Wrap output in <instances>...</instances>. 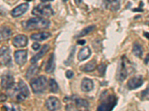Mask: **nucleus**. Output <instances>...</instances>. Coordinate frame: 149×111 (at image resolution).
Wrapping results in <instances>:
<instances>
[{
    "label": "nucleus",
    "mask_w": 149,
    "mask_h": 111,
    "mask_svg": "<svg viewBox=\"0 0 149 111\" xmlns=\"http://www.w3.org/2000/svg\"><path fill=\"white\" fill-rule=\"evenodd\" d=\"M50 22L44 18L36 17L30 18L29 20L22 22V26L26 30H41V29L49 28Z\"/></svg>",
    "instance_id": "1"
},
{
    "label": "nucleus",
    "mask_w": 149,
    "mask_h": 111,
    "mask_svg": "<svg viewBox=\"0 0 149 111\" xmlns=\"http://www.w3.org/2000/svg\"><path fill=\"white\" fill-rule=\"evenodd\" d=\"M104 96H102L101 103L98 107V111H112L117 102V99L112 94H107V92H104Z\"/></svg>",
    "instance_id": "2"
},
{
    "label": "nucleus",
    "mask_w": 149,
    "mask_h": 111,
    "mask_svg": "<svg viewBox=\"0 0 149 111\" xmlns=\"http://www.w3.org/2000/svg\"><path fill=\"white\" fill-rule=\"evenodd\" d=\"M131 71H132V67H131L130 61L127 59L125 56H123L119 64L117 78L119 81H124L130 74V72Z\"/></svg>",
    "instance_id": "3"
},
{
    "label": "nucleus",
    "mask_w": 149,
    "mask_h": 111,
    "mask_svg": "<svg viewBox=\"0 0 149 111\" xmlns=\"http://www.w3.org/2000/svg\"><path fill=\"white\" fill-rule=\"evenodd\" d=\"M33 15L38 17H49L53 14V10L52 8L50 5H46V4H42V5H37V7L34 8L31 11Z\"/></svg>",
    "instance_id": "4"
},
{
    "label": "nucleus",
    "mask_w": 149,
    "mask_h": 111,
    "mask_svg": "<svg viewBox=\"0 0 149 111\" xmlns=\"http://www.w3.org/2000/svg\"><path fill=\"white\" fill-rule=\"evenodd\" d=\"M46 85H47V79L43 76L34 79L31 82V87L35 93H41L43 92L46 90Z\"/></svg>",
    "instance_id": "5"
},
{
    "label": "nucleus",
    "mask_w": 149,
    "mask_h": 111,
    "mask_svg": "<svg viewBox=\"0 0 149 111\" xmlns=\"http://www.w3.org/2000/svg\"><path fill=\"white\" fill-rule=\"evenodd\" d=\"M14 93H17V100L19 101H24L29 96V90L27 85L23 81H19L18 85L15 88Z\"/></svg>",
    "instance_id": "6"
},
{
    "label": "nucleus",
    "mask_w": 149,
    "mask_h": 111,
    "mask_svg": "<svg viewBox=\"0 0 149 111\" xmlns=\"http://www.w3.org/2000/svg\"><path fill=\"white\" fill-rule=\"evenodd\" d=\"M46 106L49 111H56L61 108V102L57 98L50 96L46 100Z\"/></svg>",
    "instance_id": "7"
},
{
    "label": "nucleus",
    "mask_w": 149,
    "mask_h": 111,
    "mask_svg": "<svg viewBox=\"0 0 149 111\" xmlns=\"http://www.w3.org/2000/svg\"><path fill=\"white\" fill-rule=\"evenodd\" d=\"M29 8V3H23L21 4V5H18L17 7H16L15 8L13 9L10 13L11 16L14 18H17V17H19L22 15H23L28 10Z\"/></svg>",
    "instance_id": "8"
},
{
    "label": "nucleus",
    "mask_w": 149,
    "mask_h": 111,
    "mask_svg": "<svg viewBox=\"0 0 149 111\" xmlns=\"http://www.w3.org/2000/svg\"><path fill=\"white\" fill-rule=\"evenodd\" d=\"M12 43L16 47H18V48L24 47L28 45V38L26 36L19 34L14 37L12 41Z\"/></svg>",
    "instance_id": "9"
},
{
    "label": "nucleus",
    "mask_w": 149,
    "mask_h": 111,
    "mask_svg": "<svg viewBox=\"0 0 149 111\" xmlns=\"http://www.w3.org/2000/svg\"><path fill=\"white\" fill-rule=\"evenodd\" d=\"M11 62L10 55V49L7 47H2L1 48V64L2 65H8Z\"/></svg>",
    "instance_id": "10"
},
{
    "label": "nucleus",
    "mask_w": 149,
    "mask_h": 111,
    "mask_svg": "<svg viewBox=\"0 0 149 111\" xmlns=\"http://www.w3.org/2000/svg\"><path fill=\"white\" fill-rule=\"evenodd\" d=\"M28 53L26 51H17L14 53V59L15 62L19 65L22 66L26 64L27 61Z\"/></svg>",
    "instance_id": "11"
},
{
    "label": "nucleus",
    "mask_w": 149,
    "mask_h": 111,
    "mask_svg": "<svg viewBox=\"0 0 149 111\" xmlns=\"http://www.w3.org/2000/svg\"><path fill=\"white\" fill-rule=\"evenodd\" d=\"M143 82H144V80H143L142 76H135L134 78H131L127 82V88L130 90L136 89V88L141 87Z\"/></svg>",
    "instance_id": "12"
},
{
    "label": "nucleus",
    "mask_w": 149,
    "mask_h": 111,
    "mask_svg": "<svg viewBox=\"0 0 149 111\" xmlns=\"http://www.w3.org/2000/svg\"><path fill=\"white\" fill-rule=\"evenodd\" d=\"M2 88L4 89H11L14 85V77L10 74H6L2 76Z\"/></svg>",
    "instance_id": "13"
},
{
    "label": "nucleus",
    "mask_w": 149,
    "mask_h": 111,
    "mask_svg": "<svg viewBox=\"0 0 149 111\" xmlns=\"http://www.w3.org/2000/svg\"><path fill=\"white\" fill-rule=\"evenodd\" d=\"M49 50V45H45L42 46V47L41 48L40 51H39V53H37L36 55H34L31 59V63L32 64H35L37 62L40 60L41 58L45 56V54L48 52V51Z\"/></svg>",
    "instance_id": "14"
},
{
    "label": "nucleus",
    "mask_w": 149,
    "mask_h": 111,
    "mask_svg": "<svg viewBox=\"0 0 149 111\" xmlns=\"http://www.w3.org/2000/svg\"><path fill=\"white\" fill-rule=\"evenodd\" d=\"M51 36V34L49 32H40L37 33V34H33L31 35V39L34 41H38V42H42L46 39H49Z\"/></svg>",
    "instance_id": "15"
},
{
    "label": "nucleus",
    "mask_w": 149,
    "mask_h": 111,
    "mask_svg": "<svg viewBox=\"0 0 149 111\" xmlns=\"http://www.w3.org/2000/svg\"><path fill=\"white\" fill-rule=\"evenodd\" d=\"M90 54H91V51H90V47H84L82 49H81V51H79L78 55V60L80 61H84L86 59H88L90 57Z\"/></svg>",
    "instance_id": "16"
},
{
    "label": "nucleus",
    "mask_w": 149,
    "mask_h": 111,
    "mask_svg": "<svg viewBox=\"0 0 149 111\" xmlns=\"http://www.w3.org/2000/svg\"><path fill=\"white\" fill-rule=\"evenodd\" d=\"M81 89L84 92H90L93 89V82L89 79H84L81 82Z\"/></svg>",
    "instance_id": "17"
},
{
    "label": "nucleus",
    "mask_w": 149,
    "mask_h": 111,
    "mask_svg": "<svg viewBox=\"0 0 149 111\" xmlns=\"http://www.w3.org/2000/svg\"><path fill=\"white\" fill-rule=\"evenodd\" d=\"M54 67H55V63H54V55L52 54L48 60L46 65V71L49 73H51L54 71Z\"/></svg>",
    "instance_id": "18"
},
{
    "label": "nucleus",
    "mask_w": 149,
    "mask_h": 111,
    "mask_svg": "<svg viewBox=\"0 0 149 111\" xmlns=\"http://www.w3.org/2000/svg\"><path fill=\"white\" fill-rule=\"evenodd\" d=\"M96 67V62H95V60H92L90 62H89L88 63L85 64L84 65L81 66V69L83 71H85V72H91V71H93L95 69Z\"/></svg>",
    "instance_id": "19"
},
{
    "label": "nucleus",
    "mask_w": 149,
    "mask_h": 111,
    "mask_svg": "<svg viewBox=\"0 0 149 111\" xmlns=\"http://www.w3.org/2000/svg\"><path fill=\"white\" fill-rule=\"evenodd\" d=\"M132 51L136 57H142V54H143V50H142V46L137 42H135L133 45Z\"/></svg>",
    "instance_id": "20"
},
{
    "label": "nucleus",
    "mask_w": 149,
    "mask_h": 111,
    "mask_svg": "<svg viewBox=\"0 0 149 111\" xmlns=\"http://www.w3.org/2000/svg\"><path fill=\"white\" fill-rule=\"evenodd\" d=\"M38 71H39V67H38V66L36 65V64H34L33 66H31L27 71L26 78L31 79V78L34 77L35 75H37Z\"/></svg>",
    "instance_id": "21"
},
{
    "label": "nucleus",
    "mask_w": 149,
    "mask_h": 111,
    "mask_svg": "<svg viewBox=\"0 0 149 111\" xmlns=\"http://www.w3.org/2000/svg\"><path fill=\"white\" fill-rule=\"evenodd\" d=\"M12 31L9 27H2L1 28V39H8V38H10L11 36Z\"/></svg>",
    "instance_id": "22"
},
{
    "label": "nucleus",
    "mask_w": 149,
    "mask_h": 111,
    "mask_svg": "<svg viewBox=\"0 0 149 111\" xmlns=\"http://www.w3.org/2000/svg\"><path fill=\"white\" fill-rule=\"evenodd\" d=\"M95 25L88 26V27H85V28H84L83 30H82L81 31V32H80L79 34L76 36V37L77 38H80V37L84 36L87 35V34H89L90 33L93 32V30H95Z\"/></svg>",
    "instance_id": "23"
},
{
    "label": "nucleus",
    "mask_w": 149,
    "mask_h": 111,
    "mask_svg": "<svg viewBox=\"0 0 149 111\" xmlns=\"http://www.w3.org/2000/svg\"><path fill=\"white\" fill-rule=\"evenodd\" d=\"M76 103V105L78 108H81V109H85L86 110L89 107L88 102L84 99H78L75 101Z\"/></svg>",
    "instance_id": "24"
},
{
    "label": "nucleus",
    "mask_w": 149,
    "mask_h": 111,
    "mask_svg": "<svg viewBox=\"0 0 149 111\" xmlns=\"http://www.w3.org/2000/svg\"><path fill=\"white\" fill-rule=\"evenodd\" d=\"M49 88H50V91L52 92L56 93L58 91V84L56 82L55 80L53 79H51L49 80Z\"/></svg>",
    "instance_id": "25"
},
{
    "label": "nucleus",
    "mask_w": 149,
    "mask_h": 111,
    "mask_svg": "<svg viewBox=\"0 0 149 111\" xmlns=\"http://www.w3.org/2000/svg\"><path fill=\"white\" fill-rule=\"evenodd\" d=\"M108 5H110L111 9L117 10L119 8V0H106Z\"/></svg>",
    "instance_id": "26"
},
{
    "label": "nucleus",
    "mask_w": 149,
    "mask_h": 111,
    "mask_svg": "<svg viewBox=\"0 0 149 111\" xmlns=\"http://www.w3.org/2000/svg\"><path fill=\"white\" fill-rule=\"evenodd\" d=\"M98 72H99V73H100L102 76H103L105 73V70H106V65L104 64H102L101 65L98 66Z\"/></svg>",
    "instance_id": "27"
},
{
    "label": "nucleus",
    "mask_w": 149,
    "mask_h": 111,
    "mask_svg": "<svg viewBox=\"0 0 149 111\" xmlns=\"http://www.w3.org/2000/svg\"><path fill=\"white\" fill-rule=\"evenodd\" d=\"M66 111H78V110L72 104H67L66 107Z\"/></svg>",
    "instance_id": "28"
},
{
    "label": "nucleus",
    "mask_w": 149,
    "mask_h": 111,
    "mask_svg": "<svg viewBox=\"0 0 149 111\" xmlns=\"http://www.w3.org/2000/svg\"><path fill=\"white\" fill-rule=\"evenodd\" d=\"M74 76V73H73V72L72 71H66V76L68 78V79H71L72 76Z\"/></svg>",
    "instance_id": "29"
},
{
    "label": "nucleus",
    "mask_w": 149,
    "mask_h": 111,
    "mask_svg": "<svg viewBox=\"0 0 149 111\" xmlns=\"http://www.w3.org/2000/svg\"><path fill=\"white\" fill-rule=\"evenodd\" d=\"M32 48L34 49V51H37V50H39L40 48V45L39 43H34L32 45Z\"/></svg>",
    "instance_id": "30"
},
{
    "label": "nucleus",
    "mask_w": 149,
    "mask_h": 111,
    "mask_svg": "<svg viewBox=\"0 0 149 111\" xmlns=\"http://www.w3.org/2000/svg\"><path fill=\"white\" fill-rule=\"evenodd\" d=\"M6 99H7V97H6V96L4 94H2L1 95V101H5V100H6Z\"/></svg>",
    "instance_id": "31"
},
{
    "label": "nucleus",
    "mask_w": 149,
    "mask_h": 111,
    "mask_svg": "<svg viewBox=\"0 0 149 111\" xmlns=\"http://www.w3.org/2000/svg\"><path fill=\"white\" fill-rule=\"evenodd\" d=\"M77 43H78V45H84L85 43H86V41H85V40H79V41H78V42H77Z\"/></svg>",
    "instance_id": "32"
},
{
    "label": "nucleus",
    "mask_w": 149,
    "mask_h": 111,
    "mask_svg": "<svg viewBox=\"0 0 149 111\" xmlns=\"http://www.w3.org/2000/svg\"><path fill=\"white\" fill-rule=\"evenodd\" d=\"M148 62H149V54H148V55L146 56V59H145V64H147L148 63Z\"/></svg>",
    "instance_id": "33"
},
{
    "label": "nucleus",
    "mask_w": 149,
    "mask_h": 111,
    "mask_svg": "<svg viewBox=\"0 0 149 111\" xmlns=\"http://www.w3.org/2000/svg\"><path fill=\"white\" fill-rule=\"evenodd\" d=\"M143 35H144L145 36H146L148 39H149V33L148 32H144Z\"/></svg>",
    "instance_id": "34"
},
{
    "label": "nucleus",
    "mask_w": 149,
    "mask_h": 111,
    "mask_svg": "<svg viewBox=\"0 0 149 111\" xmlns=\"http://www.w3.org/2000/svg\"><path fill=\"white\" fill-rule=\"evenodd\" d=\"M42 2H51V1H53V0H40Z\"/></svg>",
    "instance_id": "35"
},
{
    "label": "nucleus",
    "mask_w": 149,
    "mask_h": 111,
    "mask_svg": "<svg viewBox=\"0 0 149 111\" xmlns=\"http://www.w3.org/2000/svg\"><path fill=\"white\" fill-rule=\"evenodd\" d=\"M74 1H75V2H76L77 5H78L80 2H81V0H74Z\"/></svg>",
    "instance_id": "36"
},
{
    "label": "nucleus",
    "mask_w": 149,
    "mask_h": 111,
    "mask_svg": "<svg viewBox=\"0 0 149 111\" xmlns=\"http://www.w3.org/2000/svg\"><path fill=\"white\" fill-rule=\"evenodd\" d=\"M145 24L149 26V21H147V22H145Z\"/></svg>",
    "instance_id": "37"
},
{
    "label": "nucleus",
    "mask_w": 149,
    "mask_h": 111,
    "mask_svg": "<svg viewBox=\"0 0 149 111\" xmlns=\"http://www.w3.org/2000/svg\"><path fill=\"white\" fill-rule=\"evenodd\" d=\"M63 2H67V1H68V0H63Z\"/></svg>",
    "instance_id": "38"
},
{
    "label": "nucleus",
    "mask_w": 149,
    "mask_h": 111,
    "mask_svg": "<svg viewBox=\"0 0 149 111\" xmlns=\"http://www.w3.org/2000/svg\"><path fill=\"white\" fill-rule=\"evenodd\" d=\"M29 1H31V0H27V2H29Z\"/></svg>",
    "instance_id": "39"
}]
</instances>
